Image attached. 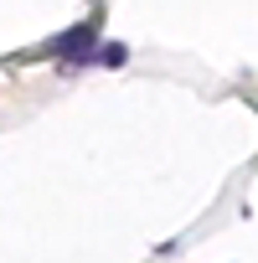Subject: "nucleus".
<instances>
[{
  "label": "nucleus",
  "mask_w": 258,
  "mask_h": 263,
  "mask_svg": "<svg viewBox=\"0 0 258 263\" xmlns=\"http://www.w3.org/2000/svg\"><path fill=\"white\" fill-rule=\"evenodd\" d=\"M52 52H57V57H67V62H83V57H93V52H98V36H93V21H83V26L62 31V36L52 42Z\"/></svg>",
  "instance_id": "f257e3e1"
},
{
  "label": "nucleus",
  "mask_w": 258,
  "mask_h": 263,
  "mask_svg": "<svg viewBox=\"0 0 258 263\" xmlns=\"http://www.w3.org/2000/svg\"><path fill=\"white\" fill-rule=\"evenodd\" d=\"M93 57H98L103 67H124V62H129V47H124V42H103Z\"/></svg>",
  "instance_id": "f03ea898"
}]
</instances>
